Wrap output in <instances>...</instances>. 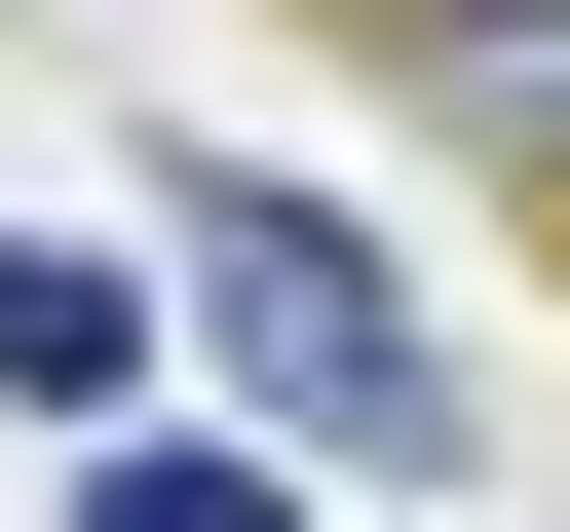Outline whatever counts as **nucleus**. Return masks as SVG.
<instances>
[{"label": "nucleus", "mask_w": 570, "mask_h": 532, "mask_svg": "<svg viewBox=\"0 0 570 532\" xmlns=\"http://www.w3.org/2000/svg\"><path fill=\"white\" fill-rule=\"evenodd\" d=\"M153 228H190V343H228V418H266V456H343V494H456V343H419V266H381L343 190L190 152Z\"/></svg>", "instance_id": "f257e3e1"}, {"label": "nucleus", "mask_w": 570, "mask_h": 532, "mask_svg": "<svg viewBox=\"0 0 570 532\" xmlns=\"http://www.w3.org/2000/svg\"><path fill=\"white\" fill-rule=\"evenodd\" d=\"M0 418H77V456L153 418V266L115 228H0Z\"/></svg>", "instance_id": "f03ea898"}, {"label": "nucleus", "mask_w": 570, "mask_h": 532, "mask_svg": "<svg viewBox=\"0 0 570 532\" xmlns=\"http://www.w3.org/2000/svg\"><path fill=\"white\" fill-rule=\"evenodd\" d=\"M77 532H305V456H266V418H115V456H77Z\"/></svg>", "instance_id": "7ed1b4c3"}, {"label": "nucleus", "mask_w": 570, "mask_h": 532, "mask_svg": "<svg viewBox=\"0 0 570 532\" xmlns=\"http://www.w3.org/2000/svg\"><path fill=\"white\" fill-rule=\"evenodd\" d=\"M419 77H456L494 152H570V0H419Z\"/></svg>", "instance_id": "20e7f679"}]
</instances>
